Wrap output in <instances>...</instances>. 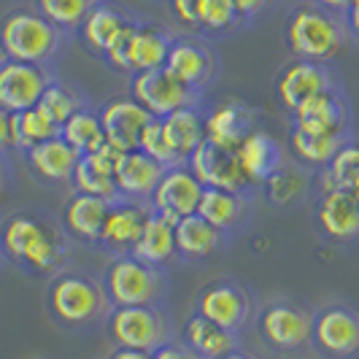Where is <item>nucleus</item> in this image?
<instances>
[{
  "label": "nucleus",
  "instance_id": "nucleus-1",
  "mask_svg": "<svg viewBox=\"0 0 359 359\" xmlns=\"http://www.w3.org/2000/svg\"><path fill=\"white\" fill-rule=\"evenodd\" d=\"M73 246L76 243L65 233L62 219L46 208L25 205L0 219L3 259L27 278L49 281L60 270L71 268Z\"/></svg>",
  "mask_w": 359,
  "mask_h": 359
},
{
  "label": "nucleus",
  "instance_id": "nucleus-2",
  "mask_svg": "<svg viewBox=\"0 0 359 359\" xmlns=\"http://www.w3.org/2000/svg\"><path fill=\"white\" fill-rule=\"evenodd\" d=\"M111 297L100 273L84 268L60 270L46 284V313L68 335H95L111 316Z\"/></svg>",
  "mask_w": 359,
  "mask_h": 359
},
{
  "label": "nucleus",
  "instance_id": "nucleus-3",
  "mask_svg": "<svg viewBox=\"0 0 359 359\" xmlns=\"http://www.w3.org/2000/svg\"><path fill=\"white\" fill-rule=\"evenodd\" d=\"M284 41L294 60L332 65L351 43L341 14H332L313 0H300L284 19Z\"/></svg>",
  "mask_w": 359,
  "mask_h": 359
},
{
  "label": "nucleus",
  "instance_id": "nucleus-4",
  "mask_svg": "<svg viewBox=\"0 0 359 359\" xmlns=\"http://www.w3.org/2000/svg\"><path fill=\"white\" fill-rule=\"evenodd\" d=\"M76 38L54 27L36 8H11L0 19V43L8 60L33 62V65H57Z\"/></svg>",
  "mask_w": 359,
  "mask_h": 359
},
{
  "label": "nucleus",
  "instance_id": "nucleus-5",
  "mask_svg": "<svg viewBox=\"0 0 359 359\" xmlns=\"http://www.w3.org/2000/svg\"><path fill=\"white\" fill-rule=\"evenodd\" d=\"M100 276L114 308L168 306L170 273L165 268L127 254V257H111Z\"/></svg>",
  "mask_w": 359,
  "mask_h": 359
},
{
  "label": "nucleus",
  "instance_id": "nucleus-6",
  "mask_svg": "<svg viewBox=\"0 0 359 359\" xmlns=\"http://www.w3.org/2000/svg\"><path fill=\"white\" fill-rule=\"evenodd\" d=\"M254 332L270 354L292 357L311 348L313 308L292 297H270L257 308Z\"/></svg>",
  "mask_w": 359,
  "mask_h": 359
},
{
  "label": "nucleus",
  "instance_id": "nucleus-7",
  "mask_svg": "<svg viewBox=\"0 0 359 359\" xmlns=\"http://www.w3.org/2000/svg\"><path fill=\"white\" fill-rule=\"evenodd\" d=\"M103 330L114 348H138L149 354L160 351L162 346L179 338V330L168 306L114 308Z\"/></svg>",
  "mask_w": 359,
  "mask_h": 359
},
{
  "label": "nucleus",
  "instance_id": "nucleus-8",
  "mask_svg": "<svg viewBox=\"0 0 359 359\" xmlns=\"http://www.w3.org/2000/svg\"><path fill=\"white\" fill-rule=\"evenodd\" d=\"M173 38L176 33L170 27L138 17L114 43V49L106 54L103 62L111 71L125 73L127 79L135 73L157 71V68H165L168 62Z\"/></svg>",
  "mask_w": 359,
  "mask_h": 359
},
{
  "label": "nucleus",
  "instance_id": "nucleus-9",
  "mask_svg": "<svg viewBox=\"0 0 359 359\" xmlns=\"http://www.w3.org/2000/svg\"><path fill=\"white\" fill-rule=\"evenodd\" d=\"M257 308L259 303H257L252 287L233 276H222V278L208 281L205 287H200L195 303H192L195 313L211 319L230 332H238V335H246L254 327Z\"/></svg>",
  "mask_w": 359,
  "mask_h": 359
},
{
  "label": "nucleus",
  "instance_id": "nucleus-10",
  "mask_svg": "<svg viewBox=\"0 0 359 359\" xmlns=\"http://www.w3.org/2000/svg\"><path fill=\"white\" fill-rule=\"evenodd\" d=\"M311 351L319 359H359L357 303L332 297L313 308Z\"/></svg>",
  "mask_w": 359,
  "mask_h": 359
},
{
  "label": "nucleus",
  "instance_id": "nucleus-11",
  "mask_svg": "<svg viewBox=\"0 0 359 359\" xmlns=\"http://www.w3.org/2000/svg\"><path fill=\"white\" fill-rule=\"evenodd\" d=\"M165 71L176 76L181 84H187L198 95L211 97V90L222 76V54L214 41L198 36V33L176 36L170 54H168V62H165Z\"/></svg>",
  "mask_w": 359,
  "mask_h": 359
},
{
  "label": "nucleus",
  "instance_id": "nucleus-12",
  "mask_svg": "<svg viewBox=\"0 0 359 359\" xmlns=\"http://www.w3.org/2000/svg\"><path fill=\"white\" fill-rule=\"evenodd\" d=\"M127 95L141 103V106L154 116V119H165L170 114H176L181 108L189 106H205L211 97H203L195 90H189L187 84H181L176 76L157 68V71H144L130 76V87Z\"/></svg>",
  "mask_w": 359,
  "mask_h": 359
},
{
  "label": "nucleus",
  "instance_id": "nucleus-13",
  "mask_svg": "<svg viewBox=\"0 0 359 359\" xmlns=\"http://www.w3.org/2000/svg\"><path fill=\"white\" fill-rule=\"evenodd\" d=\"M313 208V227L322 241L359 249V200L348 189H319L311 200Z\"/></svg>",
  "mask_w": 359,
  "mask_h": 359
},
{
  "label": "nucleus",
  "instance_id": "nucleus-14",
  "mask_svg": "<svg viewBox=\"0 0 359 359\" xmlns=\"http://www.w3.org/2000/svg\"><path fill=\"white\" fill-rule=\"evenodd\" d=\"M338 84H343V79L341 73L335 71V65L292 57L276 76V100L287 111V116H292L297 108L306 106L308 100H313L316 95L332 90Z\"/></svg>",
  "mask_w": 359,
  "mask_h": 359
},
{
  "label": "nucleus",
  "instance_id": "nucleus-15",
  "mask_svg": "<svg viewBox=\"0 0 359 359\" xmlns=\"http://www.w3.org/2000/svg\"><path fill=\"white\" fill-rule=\"evenodd\" d=\"M259 130V111L241 97L208 100L205 106V141L235 151L252 133Z\"/></svg>",
  "mask_w": 359,
  "mask_h": 359
},
{
  "label": "nucleus",
  "instance_id": "nucleus-16",
  "mask_svg": "<svg viewBox=\"0 0 359 359\" xmlns=\"http://www.w3.org/2000/svg\"><path fill=\"white\" fill-rule=\"evenodd\" d=\"M289 127L311 133V135H332V133H354V111L343 84L316 95L289 116Z\"/></svg>",
  "mask_w": 359,
  "mask_h": 359
},
{
  "label": "nucleus",
  "instance_id": "nucleus-17",
  "mask_svg": "<svg viewBox=\"0 0 359 359\" xmlns=\"http://www.w3.org/2000/svg\"><path fill=\"white\" fill-rule=\"evenodd\" d=\"M257 192L252 189H214L208 187L200 198L198 214L211 222L230 243L246 233L254 222Z\"/></svg>",
  "mask_w": 359,
  "mask_h": 359
},
{
  "label": "nucleus",
  "instance_id": "nucleus-18",
  "mask_svg": "<svg viewBox=\"0 0 359 359\" xmlns=\"http://www.w3.org/2000/svg\"><path fill=\"white\" fill-rule=\"evenodd\" d=\"M54 76L57 71L52 65L6 60L0 65V108H6L8 114H19L38 106Z\"/></svg>",
  "mask_w": 359,
  "mask_h": 359
},
{
  "label": "nucleus",
  "instance_id": "nucleus-19",
  "mask_svg": "<svg viewBox=\"0 0 359 359\" xmlns=\"http://www.w3.org/2000/svg\"><path fill=\"white\" fill-rule=\"evenodd\" d=\"M79 157H81V154H79L62 135H57L52 141L38 144L36 149L25 151V154H22V162H25L30 179L36 181L38 187L52 189V192L68 189V195H71L73 173H76Z\"/></svg>",
  "mask_w": 359,
  "mask_h": 359
},
{
  "label": "nucleus",
  "instance_id": "nucleus-20",
  "mask_svg": "<svg viewBox=\"0 0 359 359\" xmlns=\"http://www.w3.org/2000/svg\"><path fill=\"white\" fill-rule=\"evenodd\" d=\"M265 205L273 208V211H297L308 205L313 200V192H316V170L306 168L303 162H297L294 157H289L278 165V170L265 179L257 189Z\"/></svg>",
  "mask_w": 359,
  "mask_h": 359
},
{
  "label": "nucleus",
  "instance_id": "nucleus-21",
  "mask_svg": "<svg viewBox=\"0 0 359 359\" xmlns=\"http://www.w3.org/2000/svg\"><path fill=\"white\" fill-rule=\"evenodd\" d=\"M135 19H138V14H133L122 3H116V0H97L92 6V11L87 14V19L81 22L76 38L97 60H106V54L114 49V43L122 38V33Z\"/></svg>",
  "mask_w": 359,
  "mask_h": 359
},
{
  "label": "nucleus",
  "instance_id": "nucleus-22",
  "mask_svg": "<svg viewBox=\"0 0 359 359\" xmlns=\"http://www.w3.org/2000/svg\"><path fill=\"white\" fill-rule=\"evenodd\" d=\"M151 214L149 203H135V200H119L111 203L103 222V233L97 249L106 252L108 257H127L135 252L138 238L144 233L146 219Z\"/></svg>",
  "mask_w": 359,
  "mask_h": 359
},
{
  "label": "nucleus",
  "instance_id": "nucleus-23",
  "mask_svg": "<svg viewBox=\"0 0 359 359\" xmlns=\"http://www.w3.org/2000/svg\"><path fill=\"white\" fill-rule=\"evenodd\" d=\"M203 192H205V187L189 170V165H173V168H168L162 173L149 205H151V211L170 216V219L179 222L181 216L198 214Z\"/></svg>",
  "mask_w": 359,
  "mask_h": 359
},
{
  "label": "nucleus",
  "instance_id": "nucleus-24",
  "mask_svg": "<svg viewBox=\"0 0 359 359\" xmlns=\"http://www.w3.org/2000/svg\"><path fill=\"white\" fill-rule=\"evenodd\" d=\"M97 108H100V119H103V130H106V141L119 151H135L141 144L146 125L154 119L130 95L111 97Z\"/></svg>",
  "mask_w": 359,
  "mask_h": 359
},
{
  "label": "nucleus",
  "instance_id": "nucleus-25",
  "mask_svg": "<svg viewBox=\"0 0 359 359\" xmlns=\"http://www.w3.org/2000/svg\"><path fill=\"white\" fill-rule=\"evenodd\" d=\"M168 168H162L157 160H151L141 149L135 151H122L114 165V184L122 200H135V203H149L162 173Z\"/></svg>",
  "mask_w": 359,
  "mask_h": 359
},
{
  "label": "nucleus",
  "instance_id": "nucleus-26",
  "mask_svg": "<svg viewBox=\"0 0 359 359\" xmlns=\"http://www.w3.org/2000/svg\"><path fill=\"white\" fill-rule=\"evenodd\" d=\"M187 165L205 189L214 187V189H252V192H257L249 184V179L243 176L241 165L235 160V151L219 149L208 141L195 149V154L189 157Z\"/></svg>",
  "mask_w": 359,
  "mask_h": 359
},
{
  "label": "nucleus",
  "instance_id": "nucleus-27",
  "mask_svg": "<svg viewBox=\"0 0 359 359\" xmlns=\"http://www.w3.org/2000/svg\"><path fill=\"white\" fill-rule=\"evenodd\" d=\"M108 208H111L108 200L84 195V192H71L65 205H62L60 219H62V227H65V233L71 235L73 243L97 249Z\"/></svg>",
  "mask_w": 359,
  "mask_h": 359
},
{
  "label": "nucleus",
  "instance_id": "nucleus-28",
  "mask_svg": "<svg viewBox=\"0 0 359 359\" xmlns=\"http://www.w3.org/2000/svg\"><path fill=\"white\" fill-rule=\"evenodd\" d=\"M227 246H230V241L200 214L181 216L176 222V252H179V262L184 265L205 262Z\"/></svg>",
  "mask_w": 359,
  "mask_h": 359
},
{
  "label": "nucleus",
  "instance_id": "nucleus-29",
  "mask_svg": "<svg viewBox=\"0 0 359 359\" xmlns=\"http://www.w3.org/2000/svg\"><path fill=\"white\" fill-rule=\"evenodd\" d=\"M119 154H122L119 149L106 144L95 154L79 157L71 192H84V195H95V198H103L108 203H119L122 198H119L116 184H114V165H116Z\"/></svg>",
  "mask_w": 359,
  "mask_h": 359
},
{
  "label": "nucleus",
  "instance_id": "nucleus-30",
  "mask_svg": "<svg viewBox=\"0 0 359 359\" xmlns=\"http://www.w3.org/2000/svg\"><path fill=\"white\" fill-rule=\"evenodd\" d=\"M179 341L184 346H189L203 359H222L243 346V335L230 332V330H224V327H219L211 319H205V316L192 311L181 324Z\"/></svg>",
  "mask_w": 359,
  "mask_h": 359
},
{
  "label": "nucleus",
  "instance_id": "nucleus-31",
  "mask_svg": "<svg viewBox=\"0 0 359 359\" xmlns=\"http://www.w3.org/2000/svg\"><path fill=\"white\" fill-rule=\"evenodd\" d=\"M235 160L241 165L243 176L249 179V184L254 189H259V184L270 179L278 170V165L287 160V151L281 149V144L270 133L257 130L235 149Z\"/></svg>",
  "mask_w": 359,
  "mask_h": 359
},
{
  "label": "nucleus",
  "instance_id": "nucleus-32",
  "mask_svg": "<svg viewBox=\"0 0 359 359\" xmlns=\"http://www.w3.org/2000/svg\"><path fill=\"white\" fill-rule=\"evenodd\" d=\"M133 257L151 262L157 268H170V265H179V252H176V219L165 214L151 211L146 219V227L141 238H138V246Z\"/></svg>",
  "mask_w": 359,
  "mask_h": 359
},
{
  "label": "nucleus",
  "instance_id": "nucleus-33",
  "mask_svg": "<svg viewBox=\"0 0 359 359\" xmlns=\"http://www.w3.org/2000/svg\"><path fill=\"white\" fill-rule=\"evenodd\" d=\"M208 106V103H205ZM205 106L181 108L162 119V130L181 162H189L200 144H205Z\"/></svg>",
  "mask_w": 359,
  "mask_h": 359
},
{
  "label": "nucleus",
  "instance_id": "nucleus-34",
  "mask_svg": "<svg viewBox=\"0 0 359 359\" xmlns=\"http://www.w3.org/2000/svg\"><path fill=\"white\" fill-rule=\"evenodd\" d=\"M357 141L354 133H332V135H311V133H300L289 127V149L292 157L303 162L311 170H322L327 168L332 157L341 151L346 144Z\"/></svg>",
  "mask_w": 359,
  "mask_h": 359
},
{
  "label": "nucleus",
  "instance_id": "nucleus-35",
  "mask_svg": "<svg viewBox=\"0 0 359 359\" xmlns=\"http://www.w3.org/2000/svg\"><path fill=\"white\" fill-rule=\"evenodd\" d=\"M68 144L84 157V154H95L100 151L103 146L108 144L106 141V130H103V119H100V108L87 106L81 108L79 114H73L71 119L62 125V133H60Z\"/></svg>",
  "mask_w": 359,
  "mask_h": 359
},
{
  "label": "nucleus",
  "instance_id": "nucleus-36",
  "mask_svg": "<svg viewBox=\"0 0 359 359\" xmlns=\"http://www.w3.org/2000/svg\"><path fill=\"white\" fill-rule=\"evenodd\" d=\"M62 133V127L54 122L52 116L41 106H33L27 111L14 114V154H25L38 144H46Z\"/></svg>",
  "mask_w": 359,
  "mask_h": 359
},
{
  "label": "nucleus",
  "instance_id": "nucleus-37",
  "mask_svg": "<svg viewBox=\"0 0 359 359\" xmlns=\"http://www.w3.org/2000/svg\"><path fill=\"white\" fill-rule=\"evenodd\" d=\"M38 106L43 108L54 122L62 127L73 114H79L81 108L92 106V100H90V95L81 90L79 84H73V81L62 79V76H54L52 84L46 87V92H43V97H41Z\"/></svg>",
  "mask_w": 359,
  "mask_h": 359
},
{
  "label": "nucleus",
  "instance_id": "nucleus-38",
  "mask_svg": "<svg viewBox=\"0 0 359 359\" xmlns=\"http://www.w3.org/2000/svg\"><path fill=\"white\" fill-rule=\"evenodd\" d=\"M359 181V144H346L332 157V162L316 170V192L319 189H354Z\"/></svg>",
  "mask_w": 359,
  "mask_h": 359
},
{
  "label": "nucleus",
  "instance_id": "nucleus-39",
  "mask_svg": "<svg viewBox=\"0 0 359 359\" xmlns=\"http://www.w3.org/2000/svg\"><path fill=\"white\" fill-rule=\"evenodd\" d=\"M95 3L97 0H33V8L43 19H49L54 27H60L62 33L76 38L81 22L87 19Z\"/></svg>",
  "mask_w": 359,
  "mask_h": 359
},
{
  "label": "nucleus",
  "instance_id": "nucleus-40",
  "mask_svg": "<svg viewBox=\"0 0 359 359\" xmlns=\"http://www.w3.org/2000/svg\"><path fill=\"white\" fill-rule=\"evenodd\" d=\"M241 19L235 17V11L227 6V0H203L195 22V33L208 41H219L233 33H241Z\"/></svg>",
  "mask_w": 359,
  "mask_h": 359
},
{
  "label": "nucleus",
  "instance_id": "nucleus-41",
  "mask_svg": "<svg viewBox=\"0 0 359 359\" xmlns=\"http://www.w3.org/2000/svg\"><path fill=\"white\" fill-rule=\"evenodd\" d=\"M138 149H141L144 154H149L151 160L160 162L162 168L187 165V162H181L179 157H176V151H173V149H170V144H168V138H165V130H162V119H151V122L146 125Z\"/></svg>",
  "mask_w": 359,
  "mask_h": 359
},
{
  "label": "nucleus",
  "instance_id": "nucleus-42",
  "mask_svg": "<svg viewBox=\"0 0 359 359\" xmlns=\"http://www.w3.org/2000/svg\"><path fill=\"white\" fill-rule=\"evenodd\" d=\"M278 0H227V6L235 11V17L241 19V27H252L259 19L268 14Z\"/></svg>",
  "mask_w": 359,
  "mask_h": 359
},
{
  "label": "nucleus",
  "instance_id": "nucleus-43",
  "mask_svg": "<svg viewBox=\"0 0 359 359\" xmlns=\"http://www.w3.org/2000/svg\"><path fill=\"white\" fill-rule=\"evenodd\" d=\"M14 189H17V168H14V157L0 154V214H3L6 205L14 200Z\"/></svg>",
  "mask_w": 359,
  "mask_h": 359
},
{
  "label": "nucleus",
  "instance_id": "nucleus-44",
  "mask_svg": "<svg viewBox=\"0 0 359 359\" xmlns=\"http://www.w3.org/2000/svg\"><path fill=\"white\" fill-rule=\"evenodd\" d=\"M165 3H168V8H170L173 19L195 33V22H198V11H200V3H203V0H165Z\"/></svg>",
  "mask_w": 359,
  "mask_h": 359
},
{
  "label": "nucleus",
  "instance_id": "nucleus-45",
  "mask_svg": "<svg viewBox=\"0 0 359 359\" xmlns=\"http://www.w3.org/2000/svg\"><path fill=\"white\" fill-rule=\"evenodd\" d=\"M0 154L14 157V114L0 108Z\"/></svg>",
  "mask_w": 359,
  "mask_h": 359
},
{
  "label": "nucleus",
  "instance_id": "nucleus-46",
  "mask_svg": "<svg viewBox=\"0 0 359 359\" xmlns=\"http://www.w3.org/2000/svg\"><path fill=\"white\" fill-rule=\"evenodd\" d=\"M154 359H203V357H198L189 346H184V343L176 338L173 343L162 346L160 351H154Z\"/></svg>",
  "mask_w": 359,
  "mask_h": 359
},
{
  "label": "nucleus",
  "instance_id": "nucleus-47",
  "mask_svg": "<svg viewBox=\"0 0 359 359\" xmlns=\"http://www.w3.org/2000/svg\"><path fill=\"white\" fill-rule=\"evenodd\" d=\"M343 22H346V30H348V38H351L354 43H359V6H351V8L346 11V17H343Z\"/></svg>",
  "mask_w": 359,
  "mask_h": 359
},
{
  "label": "nucleus",
  "instance_id": "nucleus-48",
  "mask_svg": "<svg viewBox=\"0 0 359 359\" xmlns=\"http://www.w3.org/2000/svg\"><path fill=\"white\" fill-rule=\"evenodd\" d=\"M106 359H154V354L138 351V348H114Z\"/></svg>",
  "mask_w": 359,
  "mask_h": 359
},
{
  "label": "nucleus",
  "instance_id": "nucleus-49",
  "mask_svg": "<svg viewBox=\"0 0 359 359\" xmlns=\"http://www.w3.org/2000/svg\"><path fill=\"white\" fill-rule=\"evenodd\" d=\"M313 3L332 14H341V17H346V11H348V0H313Z\"/></svg>",
  "mask_w": 359,
  "mask_h": 359
},
{
  "label": "nucleus",
  "instance_id": "nucleus-50",
  "mask_svg": "<svg viewBox=\"0 0 359 359\" xmlns=\"http://www.w3.org/2000/svg\"><path fill=\"white\" fill-rule=\"evenodd\" d=\"M222 359H262L257 351H252V348H246V346H241V348H235V351H230L227 357Z\"/></svg>",
  "mask_w": 359,
  "mask_h": 359
},
{
  "label": "nucleus",
  "instance_id": "nucleus-51",
  "mask_svg": "<svg viewBox=\"0 0 359 359\" xmlns=\"http://www.w3.org/2000/svg\"><path fill=\"white\" fill-rule=\"evenodd\" d=\"M6 60H8V54H6V49H3V43H0V65H3Z\"/></svg>",
  "mask_w": 359,
  "mask_h": 359
},
{
  "label": "nucleus",
  "instance_id": "nucleus-52",
  "mask_svg": "<svg viewBox=\"0 0 359 359\" xmlns=\"http://www.w3.org/2000/svg\"><path fill=\"white\" fill-rule=\"evenodd\" d=\"M3 268H6V259H3V252H0V273H3Z\"/></svg>",
  "mask_w": 359,
  "mask_h": 359
},
{
  "label": "nucleus",
  "instance_id": "nucleus-53",
  "mask_svg": "<svg viewBox=\"0 0 359 359\" xmlns=\"http://www.w3.org/2000/svg\"><path fill=\"white\" fill-rule=\"evenodd\" d=\"M351 192H354V198L359 200V181H357V187H354V189H351Z\"/></svg>",
  "mask_w": 359,
  "mask_h": 359
},
{
  "label": "nucleus",
  "instance_id": "nucleus-54",
  "mask_svg": "<svg viewBox=\"0 0 359 359\" xmlns=\"http://www.w3.org/2000/svg\"><path fill=\"white\" fill-rule=\"evenodd\" d=\"M351 6H359V0H348V8H351Z\"/></svg>",
  "mask_w": 359,
  "mask_h": 359
},
{
  "label": "nucleus",
  "instance_id": "nucleus-55",
  "mask_svg": "<svg viewBox=\"0 0 359 359\" xmlns=\"http://www.w3.org/2000/svg\"><path fill=\"white\" fill-rule=\"evenodd\" d=\"M41 359H52V357H41Z\"/></svg>",
  "mask_w": 359,
  "mask_h": 359
},
{
  "label": "nucleus",
  "instance_id": "nucleus-56",
  "mask_svg": "<svg viewBox=\"0 0 359 359\" xmlns=\"http://www.w3.org/2000/svg\"><path fill=\"white\" fill-rule=\"evenodd\" d=\"M154 3H160V0H154Z\"/></svg>",
  "mask_w": 359,
  "mask_h": 359
}]
</instances>
